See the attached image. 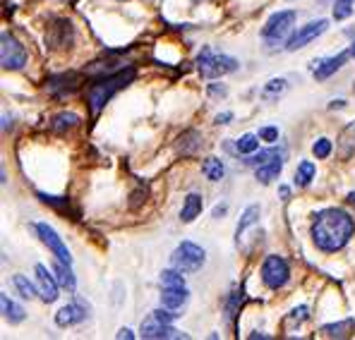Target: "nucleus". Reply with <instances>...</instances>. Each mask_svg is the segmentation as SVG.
Listing matches in <instances>:
<instances>
[{
  "label": "nucleus",
  "instance_id": "nucleus-22",
  "mask_svg": "<svg viewBox=\"0 0 355 340\" xmlns=\"http://www.w3.org/2000/svg\"><path fill=\"white\" fill-rule=\"evenodd\" d=\"M355 331V321L353 319H346V321H338V323H327L322 326V333L327 338H348Z\"/></svg>",
  "mask_w": 355,
  "mask_h": 340
},
{
  "label": "nucleus",
  "instance_id": "nucleus-6",
  "mask_svg": "<svg viewBox=\"0 0 355 340\" xmlns=\"http://www.w3.org/2000/svg\"><path fill=\"white\" fill-rule=\"evenodd\" d=\"M0 44H3L0 46V62H3L5 70H22L27 65V51L10 31H3Z\"/></svg>",
  "mask_w": 355,
  "mask_h": 340
},
{
  "label": "nucleus",
  "instance_id": "nucleus-10",
  "mask_svg": "<svg viewBox=\"0 0 355 340\" xmlns=\"http://www.w3.org/2000/svg\"><path fill=\"white\" fill-rule=\"evenodd\" d=\"M327 29H329V22H327V19H317V22L305 24V27H300L293 36H291L288 41H286V51L305 48L307 44H312V41H315L317 36L324 34Z\"/></svg>",
  "mask_w": 355,
  "mask_h": 340
},
{
  "label": "nucleus",
  "instance_id": "nucleus-33",
  "mask_svg": "<svg viewBox=\"0 0 355 340\" xmlns=\"http://www.w3.org/2000/svg\"><path fill=\"white\" fill-rule=\"evenodd\" d=\"M307 316H310V310H307L305 305H300V307H295V310L288 314V319H286V321H288L291 328H295V326H300L302 321H307Z\"/></svg>",
  "mask_w": 355,
  "mask_h": 340
},
{
  "label": "nucleus",
  "instance_id": "nucleus-48",
  "mask_svg": "<svg viewBox=\"0 0 355 340\" xmlns=\"http://www.w3.org/2000/svg\"><path fill=\"white\" fill-rule=\"evenodd\" d=\"M195 3H202V0H195Z\"/></svg>",
  "mask_w": 355,
  "mask_h": 340
},
{
  "label": "nucleus",
  "instance_id": "nucleus-39",
  "mask_svg": "<svg viewBox=\"0 0 355 340\" xmlns=\"http://www.w3.org/2000/svg\"><path fill=\"white\" fill-rule=\"evenodd\" d=\"M209 93H211V96H226L228 89L223 84H209Z\"/></svg>",
  "mask_w": 355,
  "mask_h": 340
},
{
  "label": "nucleus",
  "instance_id": "nucleus-9",
  "mask_svg": "<svg viewBox=\"0 0 355 340\" xmlns=\"http://www.w3.org/2000/svg\"><path fill=\"white\" fill-rule=\"evenodd\" d=\"M36 235L41 238V242L46 244V247L51 249V252L55 254V259L62 261V264H72V256H70V249L65 247V242H62V238L58 233H55L53 228L49 226V223H36L34 226Z\"/></svg>",
  "mask_w": 355,
  "mask_h": 340
},
{
  "label": "nucleus",
  "instance_id": "nucleus-3",
  "mask_svg": "<svg viewBox=\"0 0 355 340\" xmlns=\"http://www.w3.org/2000/svg\"><path fill=\"white\" fill-rule=\"evenodd\" d=\"M197 70L205 80H216V77L223 75H231V72L238 70V60L231 55H221V53H214L209 46L200 51L197 55Z\"/></svg>",
  "mask_w": 355,
  "mask_h": 340
},
{
  "label": "nucleus",
  "instance_id": "nucleus-47",
  "mask_svg": "<svg viewBox=\"0 0 355 340\" xmlns=\"http://www.w3.org/2000/svg\"><path fill=\"white\" fill-rule=\"evenodd\" d=\"M351 53H353V57H355V41H353V46H351Z\"/></svg>",
  "mask_w": 355,
  "mask_h": 340
},
{
  "label": "nucleus",
  "instance_id": "nucleus-36",
  "mask_svg": "<svg viewBox=\"0 0 355 340\" xmlns=\"http://www.w3.org/2000/svg\"><path fill=\"white\" fill-rule=\"evenodd\" d=\"M312 154H315L317 159H327V156L331 154V142H329L327 137L317 139V142L312 144Z\"/></svg>",
  "mask_w": 355,
  "mask_h": 340
},
{
  "label": "nucleus",
  "instance_id": "nucleus-15",
  "mask_svg": "<svg viewBox=\"0 0 355 340\" xmlns=\"http://www.w3.org/2000/svg\"><path fill=\"white\" fill-rule=\"evenodd\" d=\"M87 319V307L80 305V302H72V305H65L62 310L55 314V323L60 328H70V326H77Z\"/></svg>",
  "mask_w": 355,
  "mask_h": 340
},
{
  "label": "nucleus",
  "instance_id": "nucleus-25",
  "mask_svg": "<svg viewBox=\"0 0 355 340\" xmlns=\"http://www.w3.org/2000/svg\"><path fill=\"white\" fill-rule=\"evenodd\" d=\"M53 274H55V278H58V283L62 287H67L70 292H75L77 280H75V276H72V271H70V264H62V261L53 264Z\"/></svg>",
  "mask_w": 355,
  "mask_h": 340
},
{
  "label": "nucleus",
  "instance_id": "nucleus-37",
  "mask_svg": "<svg viewBox=\"0 0 355 340\" xmlns=\"http://www.w3.org/2000/svg\"><path fill=\"white\" fill-rule=\"evenodd\" d=\"M147 197H149V187L147 185H139V190L137 192H132V202H130V208H139L142 206V202H147Z\"/></svg>",
  "mask_w": 355,
  "mask_h": 340
},
{
  "label": "nucleus",
  "instance_id": "nucleus-5",
  "mask_svg": "<svg viewBox=\"0 0 355 340\" xmlns=\"http://www.w3.org/2000/svg\"><path fill=\"white\" fill-rule=\"evenodd\" d=\"M291 278V269H288V261L284 256H266L264 264H262V280L269 290H281Z\"/></svg>",
  "mask_w": 355,
  "mask_h": 340
},
{
  "label": "nucleus",
  "instance_id": "nucleus-31",
  "mask_svg": "<svg viewBox=\"0 0 355 340\" xmlns=\"http://www.w3.org/2000/svg\"><path fill=\"white\" fill-rule=\"evenodd\" d=\"M161 287H185V278H182V271L168 269L161 274Z\"/></svg>",
  "mask_w": 355,
  "mask_h": 340
},
{
  "label": "nucleus",
  "instance_id": "nucleus-14",
  "mask_svg": "<svg viewBox=\"0 0 355 340\" xmlns=\"http://www.w3.org/2000/svg\"><path fill=\"white\" fill-rule=\"evenodd\" d=\"M34 274H36V285H39L41 300H44V302H55V300H58V285H60L58 278H53L44 264H36Z\"/></svg>",
  "mask_w": 355,
  "mask_h": 340
},
{
  "label": "nucleus",
  "instance_id": "nucleus-13",
  "mask_svg": "<svg viewBox=\"0 0 355 340\" xmlns=\"http://www.w3.org/2000/svg\"><path fill=\"white\" fill-rule=\"evenodd\" d=\"M351 55H353L351 51H341V53H336L331 57H320V60L312 62V75H315L317 80H329L334 72H338L343 65H346Z\"/></svg>",
  "mask_w": 355,
  "mask_h": 340
},
{
  "label": "nucleus",
  "instance_id": "nucleus-21",
  "mask_svg": "<svg viewBox=\"0 0 355 340\" xmlns=\"http://www.w3.org/2000/svg\"><path fill=\"white\" fill-rule=\"evenodd\" d=\"M257 221H259V206H257V204H252V206L245 208L243 216H240V221H238V228H236V242L238 244H240V240H243L245 230L252 228Z\"/></svg>",
  "mask_w": 355,
  "mask_h": 340
},
{
  "label": "nucleus",
  "instance_id": "nucleus-8",
  "mask_svg": "<svg viewBox=\"0 0 355 340\" xmlns=\"http://www.w3.org/2000/svg\"><path fill=\"white\" fill-rule=\"evenodd\" d=\"M295 19H297L295 10H284V12L271 15V17L266 19L264 29H262V36H264L266 41H279V39H284V36L291 31V27L295 24Z\"/></svg>",
  "mask_w": 355,
  "mask_h": 340
},
{
  "label": "nucleus",
  "instance_id": "nucleus-38",
  "mask_svg": "<svg viewBox=\"0 0 355 340\" xmlns=\"http://www.w3.org/2000/svg\"><path fill=\"white\" fill-rule=\"evenodd\" d=\"M259 137H262L264 142H276V139H279V127H262L259 129Z\"/></svg>",
  "mask_w": 355,
  "mask_h": 340
},
{
  "label": "nucleus",
  "instance_id": "nucleus-17",
  "mask_svg": "<svg viewBox=\"0 0 355 340\" xmlns=\"http://www.w3.org/2000/svg\"><path fill=\"white\" fill-rule=\"evenodd\" d=\"M202 208H205V199H202L200 195H187L185 202H182L180 221L182 223H192L202 213Z\"/></svg>",
  "mask_w": 355,
  "mask_h": 340
},
{
  "label": "nucleus",
  "instance_id": "nucleus-1",
  "mask_svg": "<svg viewBox=\"0 0 355 340\" xmlns=\"http://www.w3.org/2000/svg\"><path fill=\"white\" fill-rule=\"evenodd\" d=\"M312 242L322 252H338L348 244L355 233V221L343 208H322L312 221Z\"/></svg>",
  "mask_w": 355,
  "mask_h": 340
},
{
  "label": "nucleus",
  "instance_id": "nucleus-41",
  "mask_svg": "<svg viewBox=\"0 0 355 340\" xmlns=\"http://www.w3.org/2000/svg\"><path fill=\"white\" fill-rule=\"evenodd\" d=\"M116 338H120V340H123V338L132 340V338H135V333H132V331H130V328H120V331H118V336H116Z\"/></svg>",
  "mask_w": 355,
  "mask_h": 340
},
{
  "label": "nucleus",
  "instance_id": "nucleus-4",
  "mask_svg": "<svg viewBox=\"0 0 355 340\" xmlns=\"http://www.w3.org/2000/svg\"><path fill=\"white\" fill-rule=\"evenodd\" d=\"M205 261H207L205 249L195 242H187V240L178 244L175 252L171 254V264H173V269L182 271V274H195V271H200L202 266H205Z\"/></svg>",
  "mask_w": 355,
  "mask_h": 340
},
{
  "label": "nucleus",
  "instance_id": "nucleus-19",
  "mask_svg": "<svg viewBox=\"0 0 355 340\" xmlns=\"http://www.w3.org/2000/svg\"><path fill=\"white\" fill-rule=\"evenodd\" d=\"M279 156H286V151L284 149H264V151H254V154H250L248 159L243 161L245 165H250V168H259V165H264V163H269V161H274V159H279Z\"/></svg>",
  "mask_w": 355,
  "mask_h": 340
},
{
  "label": "nucleus",
  "instance_id": "nucleus-43",
  "mask_svg": "<svg viewBox=\"0 0 355 340\" xmlns=\"http://www.w3.org/2000/svg\"><path fill=\"white\" fill-rule=\"evenodd\" d=\"M223 213H226V206H216V208H214V218H221Z\"/></svg>",
  "mask_w": 355,
  "mask_h": 340
},
{
  "label": "nucleus",
  "instance_id": "nucleus-27",
  "mask_svg": "<svg viewBox=\"0 0 355 340\" xmlns=\"http://www.w3.org/2000/svg\"><path fill=\"white\" fill-rule=\"evenodd\" d=\"M312 177H315V163H312V161H302L295 170V185L307 187L312 182Z\"/></svg>",
  "mask_w": 355,
  "mask_h": 340
},
{
  "label": "nucleus",
  "instance_id": "nucleus-11",
  "mask_svg": "<svg viewBox=\"0 0 355 340\" xmlns=\"http://www.w3.org/2000/svg\"><path fill=\"white\" fill-rule=\"evenodd\" d=\"M82 84V75L80 72H62V75H53L49 77V82H46V89H49V93H53V96H70V93H75L77 89Z\"/></svg>",
  "mask_w": 355,
  "mask_h": 340
},
{
  "label": "nucleus",
  "instance_id": "nucleus-30",
  "mask_svg": "<svg viewBox=\"0 0 355 340\" xmlns=\"http://www.w3.org/2000/svg\"><path fill=\"white\" fill-rule=\"evenodd\" d=\"M12 283H15V287H17V292L24 297V300H31L34 295H39V292H36V285H34V283H29L27 276L17 274V276L12 278Z\"/></svg>",
  "mask_w": 355,
  "mask_h": 340
},
{
  "label": "nucleus",
  "instance_id": "nucleus-29",
  "mask_svg": "<svg viewBox=\"0 0 355 340\" xmlns=\"http://www.w3.org/2000/svg\"><path fill=\"white\" fill-rule=\"evenodd\" d=\"M178 142H180V151H182V154H195V151L202 146V137H200V132L190 129V132L182 134Z\"/></svg>",
  "mask_w": 355,
  "mask_h": 340
},
{
  "label": "nucleus",
  "instance_id": "nucleus-42",
  "mask_svg": "<svg viewBox=\"0 0 355 340\" xmlns=\"http://www.w3.org/2000/svg\"><path fill=\"white\" fill-rule=\"evenodd\" d=\"M8 129H12V118L3 115V132H8Z\"/></svg>",
  "mask_w": 355,
  "mask_h": 340
},
{
  "label": "nucleus",
  "instance_id": "nucleus-40",
  "mask_svg": "<svg viewBox=\"0 0 355 340\" xmlns=\"http://www.w3.org/2000/svg\"><path fill=\"white\" fill-rule=\"evenodd\" d=\"M233 120V113H221L216 115V125H228Z\"/></svg>",
  "mask_w": 355,
  "mask_h": 340
},
{
  "label": "nucleus",
  "instance_id": "nucleus-28",
  "mask_svg": "<svg viewBox=\"0 0 355 340\" xmlns=\"http://www.w3.org/2000/svg\"><path fill=\"white\" fill-rule=\"evenodd\" d=\"M202 172L207 175V180L218 182L223 177V172H226V168H223V163L218 159H207L205 163H202Z\"/></svg>",
  "mask_w": 355,
  "mask_h": 340
},
{
  "label": "nucleus",
  "instance_id": "nucleus-26",
  "mask_svg": "<svg viewBox=\"0 0 355 340\" xmlns=\"http://www.w3.org/2000/svg\"><path fill=\"white\" fill-rule=\"evenodd\" d=\"M259 139H262V137H257V134H243V137L236 142V146H233V151L240 154V156L254 154V151H259Z\"/></svg>",
  "mask_w": 355,
  "mask_h": 340
},
{
  "label": "nucleus",
  "instance_id": "nucleus-32",
  "mask_svg": "<svg viewBox=\"0 0 355 340\" xmlns=\"http://www.w3.org/2000/svg\"><path fill=\"white\" fill-rule=\"evenodd\" d=\"M353 15V0H336L334 3V19H348Z\"/></svg>",
  "mask_w": 355,
  "mask_h": 340
},
{
  "label": "nucleus",
  "instance_id": "nucleus-20",
  "mask_svg": "<svg viewBox=\"0 0 355 340\" xmlns=\"http://www.w3.org/2000/svg\"><path fill=\"white\" fill-rule=\"evenodd\" d=\"M286 89H288V82H286L284 77H276V80L266 82L262 87V91H259V96H262L264 101H279V98L286 93Z\"/></svg>",
  "mask_w": 355,
  "mask_h": 340
},
{
  "label": "nucleus",
  "instance_id": "nucleus-46",
  "mask_svg": "<svg viewBox=\"0 0 355 340\" xmlns=\"http://www.w3.org/2000/svg\"><path fill=\"white\" fill-rule=\"evenodd\" d=\"M279 192H281V197H284V199H286V197H288V192H291V190H288V187H281V190H279Z\"/></svg>",
  "mask_w": 355,
  "mask_h": 340
},
{
  "label": "nucleus",
  "instance_id": "nucleus-18",
  "mask_svg": "<svg viewBox=\"0 0 355 340\" xmlns=\"http://www.w3.org/2000/svg\"><path fill=\"white\" fill-rule=\"evenodd\" d=\"M284 159H286V156H279V159L259 165V168H257V180L262 182V185H269V182L279 180L281 170H284Z\"/></svg>",
  "mask_w": 355,
  "mask_h": 340
},
{
  "label": "nucleus",
  "instance_id": "nucleus-16",
  "mask_svg": "<svg viewBox=\"0 0 355 340\" xmlns=\"http://www.w3.org/2000/svg\"><path fill=\"white\" fill-rule=\"evenodd\" d=\"M190 300V292L187 287H164L161 290V305L168 307V310H182Z\"/></svg>",
  "mask_w": 355,
  "mask_h": 340
},
{
  "label": "nucleus",
  "instance_id": "nucleus-7",
  "mask_svg": "<svg viewBox=\"0 0 355 340\" xmlns=\"http://www.w3.org/2000/svg\"><path fill=\"white\" fill-rule=\"evenodd\" d=\"M72 41H75V27L70 19H51V27H46V44L55 51H65L72 46Z\"/></svg>",
  "mask_w": 355,
  "mask_h": 340
},
{
  "label": "nucleus",
  "instance_id": "nucleus-44",
  "mask_svg": "<svg viewBox=\"0 0 355 340\" xmlns=\"http://www.w3.org/2000/svg\"><path fill=\"white\" fill-rule=\"evenodd\" d=\"M343 106H346V101H334L331 103V108H343Z\"/></svg>",
  "mask_w": 355,
  "mask_h": 340
},
{
  "label": "nucleus",
  "instance_id": "nucleus-23",
  "mask_svg": "<svg viewBox=\"0 0 355 340\" xmlns=\"http://www.w3.org/2000/svg\"><path fill=\"white\" fill-rule=\"evenodd\" d=\"M0 305H3V316L8 319L10 323H22L24 321V310L17 305V302H12L8 295H0Z\"/></svg>",
  "mask_w": 355,
  "mask_h": 340
},
{
  "label": "nucleus",
  "instance_id": "nucleus-34",
  "mask_svg": "<svg viewBox=\"0 0 355 340\" xmlns=\"http://www.w3.org/2000/svg\"><path fill=\"white\" fill-rule=\"evenodd\" d=\"M243 305V290L240 292H233L231 295V300H228V305H226V319H228V323H233V319H236V314H238V307Z\"/></svg>",
  "mask_w": 355,
  "mask_h": 340
},
{
  "label": "nucleus",
  "instance_id": "nucleus-12",
  "mask_svg": "<svg viewBox=\"0 0 355 340\" xmlns=\"http://www.w3.org/2000/svg\"><path fill=\"white\" fill-rule=\"evenodd\" d=\"M142 338H149V340L175 338V340H180V338H187V333L175 331V328H171V323L159 321L154 314H149V316L142 321Z\"/></svg>",
  "mask_w": 355,
  "mask_h": 340
},
{
  "label": "nucleus",
  "instance_id": "nucleus-45",
  "mask_svg": "<svg viewBox=\"0 0 355 340\" xmlns=\"http://www.w3.org/2000/svg\"><path fill=\"white\" fill-rule=\"evenodd\" d=\"M348 204H351V206L355 208V192H351V195H348Z\"/></svg>",
  "mask_w": 355,
  "mask_h": 340
},
{
  "label": "nucleus",
  "instance_id": "nucleus-24",
  "mask_svg": "<svg viewBox=\"0 0 355 340\" xmlns=\"http://www.w3.org/2000/svg\"><path fill=\"white\" fill-rule=\"evenodd\" d=\"M80 125V115H75V113H58L53 120H51V129L53 132H67V129H72V127H77Z\"/></svg>",
  "mask_w": 355,
  "mask_h": 340
},
{
  "label": "nucleus",
  "instance_id": "nucleus-2",
  "mask_svg": "<svg viewBox=\"0 0 355 340\" xmlns=\"http://www.w3.org/2000/svg\"><path fill=\"white\" fill-rule=\"evenodd\" d=\"M135 67H128V70H116V72H108V75L98 77L92 87L87 89V103H89V111H92V118H98V113L103 111L108 101L130 84L135 80Z\"/></svg>",
  "mask_w": 355,
  "mask_h": 340
},
{
  "label": "nucleus",
  "instance_id": "nucleus-35",
  "mask_svg": "<svg viewBox=\"0 0 355 340\" xmlns=\"http://www.w3.org/2000/svg\"><path fill=\"white\" fill-rule=\"evenodd\" d=\"M341 142H343V154H346V156H351V151L355 149V123H351L346 129H343V137H341Z\"/></svg>",
  "mask_w": 355,
  "mask_h": 340
}]
</instances>
